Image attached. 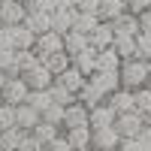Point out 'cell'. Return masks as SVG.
<instances>
[{"instance_id":"obj_11","label":"cell","mask_w":151,"mask_h":151,"mask_svg":"<svg viewBox=\"0 0 151 151\" xmlns=\"http://www.w3.org/2000/svg\"><path fill=\"white\" fill-rule=\"evenodd\" d=\"M109 24H112V33L115 36H136L139 33V21H136L133 12H121V15L112 18Z\"/></svg>"},{"instance_id":"obj_42","label":"cell","mask_w":151,"mask_h":151,"mask_svg":"<svg viewBox=\"0 0 151 151\" xmlns=\"http://www.w3.org/2000/svg\"><path fill=\"white\" fill-rule=\"evenodd\" d=\"M40 148H45V145H40L33 139L30 133H24V139H21V145H18V151H40Z\"/></svg>"},{"instance_id":"obj_22","label":"cell","mask_w":151,"mask_h":151,"mask_svg":"<svg viewBox=\"0 0 151 151\" xmlns=\"http://www.w3.org/2000/svg\"><path fill=\"white\" fill-rule=\"evenodd\" d=\"M64 136H67L70 148H91V127H88V124H82V127H70Z\"/></svg>"},{"instance_id":"obj_15","label":"cell","mask_w":151,"mask_h":151,"mask_svg":"<svg viewBox=\"0 0 151 151\" xmlns=\"http://www.w3.org/2000/svg\"><path fill=\"white\" fill-rule=\"evenodd\" d=\"M121 136L115 127H100V130H91V148H118Z\"/></svg>"},{"instance_id":"obj_2","label":"cell","mask_w":151,"mask_h":151,"mask_svg":"<svg viewBox=\"0 0 151 151\" xmlns=\"http://www.w3.org/2000/svg\"><path fill=\"white\" fill-rule=\"evenodd\" d=\"M112 127L118 130V136L121 139H136V136L142 133V115L139 112H121V115H115V124Z\"/></svg>"},{"instance_id":"obj_35","label":"cell","mask_w":151,"mask_h":151,"mask_svg":"<svg viewBox=\"0 0 151 151\" xmlns=\"http://www.w3.org/2000/svg\"><path fill=\"white\" fill-rule=\"evenodd\" d=\"M133 58H139V60H148L151 58V36L136 33V55Z\"/></svg>"},{"instance_id":"obj_20","label":"cell","mask_w":151,"mask_h":151,"mask_svg":"<svg viewBox=\"0 0 151 151\" xmlns=\"http://www.w3.org/2000/svg\"><path fill=\"white\" fill-rule=\"evenodd\" d=\"M121 12H127V3H124V0H100L97 18L100 21H112V18H118Z\"/></svg>"},{"instance_id":"obj_52","label":"cell","mask_w":151,"mask_h":151,"mask_svg":"<svg viewBox=\"0 0 151 151\" xmlns=\"http://www.w3.org/2000/svg\"><path fill=\"white\" fill-rule=\"evenodd\" d=\"M73 151H91V148H73Z\"/></svg>"},{"instance_id":"obj_17","label":"cell","mask_w":151,"mask_h":151,"mask_svg":"<svg viewBox=\"0 0 151 151\" xmlns=\"http://www.w3.org/2000/svg\"><path fill=\"white\" fill-rule=\"evenodd\" d=\"M36 124H40V112L36 109H30L27 103H21V106H15V127L18 130H24V133H30Z\"/></svg>"},{"instance_id":"obj_30","label":"cell","mask_w":151,"mask_h":151,"mask_svg":"<svg viewBox=\"0 0 151 151\" xmlns=\"http://www.w3.org/2000/svg\"><path fill=\"white\" fill-rule=\"evenodd\" d=\"M48 97H52V103H58V106H70V103H76V94L73 91H67V88H60L58 82H52V88H48Z\"/></svg>"},{"instance_id":"obj_23","label":"cell","mask_w":151,"mask_h":151,"mask_svg":"<svg viewBox=\"0 0 151 151\" xmlns=\"http://www.w3.org/2000/svg\"><path fill=\"white\" fill-rule=\"evenodd\" d=\"M9 33H12V48H15V52H21V48H33V42H36V36L24 27V24L9 27Z\"/></svg>"},{"instance_id":"obj_1","label":"cell","mask_w":151,"mask_h":151,"mask_svg":"<svg viewBox=\"0 0 151 151\" xmlns=\"http://www.w3.org/2000/svg\"><path fill=\"white\" fill-rule=\"evenodd\" d=\"M148 73H151L148 60L127 58V60H121V67H118V82H121V88H127V91H136V88L145 85Z\"/></svg>"},{"instance_id":"obj_48","label":"cell","mask_w":151,"mask_h":151,"mask_svg":"<svg viewBox=\"0 0 151 151\" xmlns=\"http://www.w3.org/2000/svg\"><path fill=\"white\" fill-rule=\"evenodd\" d=\"M52 3H55V9H58V6H73V0H52Z\"/></svg>"},{"instance_id":"obj_33","label":"cell","mask_w":151,"mask_h":151,"mask_svg":"<svg viewBox=\"0 0 151 151\" xmlns=\"http://www.w3.org/2000/svg\"><path fill=\"white\" fill-rule=\"evenodd\" d=\"M148 109H151V91L142 85V88H136V91H133V112H139V115H142V112H148Z\"/></svg>"},{"instance_id":"obj_47","label":"cell","mask_w":151,"mask_h":151,"mask_svg":"<svg viewBox=\"0 0 151 151\" xmlns=\"http://www.w3.org/2000/svg\"><path fill=\"white\" fill-rule=\"evenodd\" d=\"M142 124H145V127H151V109H148V112H142Z\"/></svg>"},{"instance_id":"obj_26","label":"cell","mask_w":151,"mask_h":151,"mask_svg":"<svg viewBox=\"0 0 151 151\" xmlns=\"http://www.w3.org/2000/svg\"><path fill=\"white\" fill-rule=\"evenodd\" d=\"M21 139H24V130H18V127L0 130V148H3V151H18Z\"/></svg>"},{"instance_id":"obj_24","label":"cell","mask_w":151,"mask_h":151,"mask_svg":"<svg viewBox=\"0 0 151 151\" xmlns=\"http://www.w3.org/2000/svg\"><path fill=\"white\" fill-rule=\"evenodd\" d=\"M88 48V36L85 33H79V30H67L64 33V52L73 58V55H79V52H85Z\"/></svg>"},{"instance_id":"obj_31","label":"cell","mask_w":151,"mask_h":151,"mask_svg":"<svg viewBox=\"0 0 151 151\" xmlns=\"http://www.w3.org/2000/svg\"><path fill=\"white\" fill-rule=\"evenodd\" d=\"M100 24V18L97 15H88V12H79V15H76V21H73V30H79V33H91L94 27Z\"/></svg>"},{"instance_id":"obj_51","label":"cell","mask_w":151,"mask_h":151,"mask_svg":"<svg viewBox=\"0 0 151 151\" xmlns=\"http://www.w3.org/2000/svg\"><path fill=\"white\" fill-rule=\"evenodd\" d=\"M91 151H115V148H91Z\"/></svg>"},{"instance_id":"obj_21","label":"cell","mask_w":151,"mask_h":151,"mask_svg":"<svg viewBox=\"0 0 151 151\" xmlns=\"http://www.w3.org/2000/svg\"><path fill=\"white\" fill-rule=\"evenodd\" d=\"M76 100H79V103H82L85 109H94V106H100V103H103V94H100L97 88H94L91 82L85 79V85L79 88V91H76Z\"/></svg>"},{"instance_id":"obj_5","label":"cell","mask_w":151,"mask_h":151,"mask_svg":"<svg viewBox=\"0 0 151 151\" xmlns=\"http://www.w3.org/2000/svg\"><path fill=\"white\" fill-rule=\"evenodd\" d=\"M21 79H24V85H27L30 91H48V88H52V82H55V76L48 73L42 64H36V67H30V70H24Z\"/></svg>"},{"instance_id":"obj_57","label":"cell","mask_w":151,"mask_h":151,"mask_svg":"<svg viewBox=\"0 0 151 151\" xmlns=\"http://www.w3.org/2000/svg\"><path fill=\"white\" fill-rule=\"evenodd\" d=\"M0 151H3V148H0Z\"/></svg>"},{"instance_id":"obj_49","label":"cell","mask_w":151,"mask_h":151,"mask_svg":"<svg viewBox=\"0 0 151 151\" xmlns=\"http://www.w3.org/2000/svg\"><path fill=\"white\" fill-rule=\"evenodd\" d=\"M3 82H6V73H3V70H0V88H3Z\"/></svg>"},{"instance_id":"obj_40","label":"cell","mask_w":151,"mask_h":151,"mask_svg":"<svg viewBox=\"0 0 151 151\" xmlns=\"http://www.w3.org/2000/svg\"><path fill=\"white\" fill-rule=\"evenodd\" d=\"M45 148H48V151H73V148H70V142H67V136H60V133H58V136H55V139L48 142Z\"/></svg>"},{"instance_id":"obj_7","label":"cell","mask_w":151,"mask_h":151,"mask_svg":"<svg viewBox=\"0 0 151 151\" xmlns=\"http://www.w3.org/2000/svg\"><path fill=\"white\" fill-rule=\"evenodd\" d=\"M103 103L115 112V115H121V112H133V91H127V88H115L112 94L103 97Z\"/></svg>"},{"instance_id":"obj_38","label":"cell","mask_w":151,"mask_h":151,"mask_svg":"<svg viewBox=\"0 0 151 151\" xmlns=\"http://www.w3.org/2000/svg\"><path fill=\"white\" fill-rule=\"evenodd\" d=\"M73 6H76V12H88V15H97L100 0H73Z\"/></svg>"},{"instance_id":"obj_25","label":"cell","mask_w":151,"mask_h":151,"mask_svg":"<svg viewBox=\"0 0 151 151\" xmlns=\"http://www.w3.org/2000/svg\"><path fill=\"white\" fill-rule=\"evenodd\" d=\"M40 64H42L48 73H52V76H60V73L70 67V55H67V52H52L48 58H42Z\"/></svg>"},{"instance_id":"obj_18","label":"cell","mask_w":151,"mask_h":151,"mask_svg":"<svg viewBox=\"0 0 151 151\" xmlns=\"http://www.w3.org/2000/svg\"><path fill=\"white\" fill-rule=\"evenodd\" d=\"M121 67V58L115 55V48H100V52H97V70L94 73H115Z\"/></svg>"},{"instance_id":"obj_54","label":"cell","mask_w":151,"mask_h":151,"mask_svg":"<svg viewBox=\"0 0 151 151\" xmlns=\"http://www.w3.org/2000/svg\"><path fill=\"white\" fill-rule=\"evenodd\" d=\"M40 151H48V148H40Z\"/></svg>"},{"instance_id":"obj_32","label":"cell","mask_w":151,"mask_h":151,"mask_svg":"<svg viewBox=\"0 0 151 151\" xmlns=\"http://www.w3.org/2000/svg\"><path fill=\"white\" fill-rule=\"evenodd\" d=\"M24 103H27L30 109H36V112L42 115V109H48V106H52V97H48V91H30Z\"/></svg>"},{"instance_id":"obj_27","label":"cell","mask_w":151,"mask_h":151,"mask_svg":"<svg viewBox=\"0 0 151 151\" xmlns=\"http://www.w3.org/2000/svg\"><path fill=\"white\" fill-rule=\"evenodd\" d=\"M58 133H60V127H55V124H45L42 118H40V124H36V127L30 130V136H33V139L40 142V145H48Z\"/></svg>"},{"instance_id":"obj_56","label":"cell","mask_w":151,"mask_h":151,"mask_svg":"<svg viewBox=\"0 0 151 151\" xmlns=\"http://www.w3.org/2000/svg\"><path fill=\"white\" fill-rule=\"evenodd\" d=\"M0 27H3V24H0Z\"/></svg>"},{"instance_id":"obj_37","label":"cell","mask_w":151,"mask_h":151,"mask_svg":"<svg viewBox=\"0 0 151 151\" xmlns=\"http://www.w3.org/2000/svg\"><path fill=\"white\" fill-rule=\"evenodd\" d=\"M21 3H24V9H27V12H36V9L52 12V9H55V3H52V0H21Z\"/></svg>"},{"instance_id":"obj_29","label":"cell","mask_w":151,"mask_h":151,"mask_svg":"<svg viewBox=\"0 0 151 151\" xmlns=\"http://www.w3.org/2000/svg\"><path fill=\"white\" fill-rule=\"evenodd\" d=\"M36 64H40V58L33 55V48H21V52H15V58H12V67H15L18 73L30 70V67H36Z\"/></svg>"},{"instance_id":"obj_3","label":"cell","mask_w":151,"mask_h":151,"mask_svg":"<svg viewBox=\"0 0 151 151\" xmlns=\"http://www.w3.org/2000/svg\"><path fill=\"white\" fill-rule=\"evenodd\" d=\"M27 94H30V88L24 85L21 76H15V79H6L3 88H0V100H3L6 106H21L24 100H27Z\"/></svg>"},{"instance_id":"obj_19","label":"cell","mask_w":151,"mask_h":151,"mask_svg":"<svg viewBox=\"0 0 151 151\" xmlns=\"http://www.w3.org/2000/svg\"><path fill=\"white\" fill-rule=\"evenodd\" d=\"M55 82H58L60 88H67V91H73V94H76V91H79V88L85 85V76H82L79 70H76V67L70 64V67H67L64 73H60V76H55Z\"/></svg>"},{"instance_id":"obj_8","label":"cell","mask_w":151,"mask_h":151,"mask_svg":"<svg viewBox=\"0 0 151 151\" xmlns=\"http://www.w3.org/2000/svg\"><path fill=\"white\" fill-rule=\"evenodd\" d=\"M76 15H79V12H76V6H58V9H52V30L64 36L67 30H73Z\"/></svg>"},{"instance_id":"obj_58","label":"cell","mask_w":151,"mask_h":151,"mask_svg":"<svg viewBox=\"0 0 151 151\" xmlns=\"http://www.w3.org/2000/svg\"><path fill=\"white\" fill-rule=\"evenodd\" d=\"M148 9H151V6H148Z\"/></svg>"},{"instance_id":"obj_10","label":"cell","mask_w":151,"mask_h":151,"mask_svg":"<svg viewBox=\"0 0 151 151\" xmlns=\"http://www.w3.org/2000/svg\"><path fill=\"white\" fill-rule=\"evenodd\" d=\"M115 124V112H112L106 103H100L94 109H88V127L91 130H100V127H112Z\"/></svg>"},{"instance_id":"obj_14","label":"cell","mask_w":151,"mask_h":151,"mask_svg":"<svg viewBox=\"0 0 151 151\" xmlns=\"http://www.w3.org/2000/svg\"><path fill=\"white\" fill-rule=\"evenodd\" d=\"M82 124H88V109L76 100V103H70L64 109V121H60V127L70 130V127H82Z\"/></svg>"},{"instance_id":"obj_28","label":"cell","mask_w":151,"mask_h":151,"mask_svg":"<svg viewBox=\"0 0 151 151\" xmlns=\"http://www.w3.org/2000/svg\"><path fill=\"white\" fill-rule=\"evenodd\" d=\"M112 48H115V55L121 60H127V58L136 55V36H115V40H112Z\"/></svg>"},{"instance_id":"obj_12","label":"cell","mask_w":151,"mask_h":151,"mask_svg":"<svg viewBox=\"0 0 151 151\" xmlns=\"http://www.w3.org/2000/svg\"><path fill=\"white\" fill-rule=\"evenodd\" d=\"M112 40H115V33H112V24H109V21H100L97 27L88 33V45L97 48V52H100V48H109Z\"/></svg>"},{"instance_id":"obj_34","label":"cell","mask_w":151,"mask_h":151,"mask_svg":"<svg viewBox=\"0 0 151 151\" xmlns=\"http://www.w3.org/2000/svg\"><path fill=\"white\" fill-rule=\"evenodd\" d=\"M45 124H55V127H60V121H64V106H58V103H52L48 109H42V115H40Z\"/></svg>"},{"instance_id":"obj_13","label":"cell","mask_w":151,"mask_h":151,"mask_svg":"<svg viewBox=\"0 0 151 151\" xmlns=\"http://www.w3.org/2000/svg\"><path fill=\"white\" fill-rule=\"evenodd\" d=\"M70 64H73V67H76V70H79L85 79H88V76L97 70V48L88 45L85 52H79V55H73V58H70Z\"/></svg>"},{"instance_id":"obj_50","label":"cell","mask_w":151,"mask_h":151,"mask_svg":"<svg viewBox=\"0 0 151 151\" xmlns=\"http://www.w3.org/2000/svg\"><path fill=\"white\" fill-rule=\"evenodd\" d=\"M145 88H148V91H151V73H148V79H145Z\"/></svg>"},{"instance_id":"obj_41","label":"cell","mask_w":151,"mask_h":151,"mask_svg":"<svg viewBox=\"0 0 151 151\" xmlns=\"http://www.w3.org/2000/svg\"><path fill=\"white\" fill-rule=\"evenodd\" d=\"M127 3V12H133V15H139V12H145L151 6V0H124Z\"/></svg>"},{"instance_id":"obj_45","label":"cell","mask_w":151,"mask_h":151,"mask_svg":"<svg viewBox=\"0 0 151 151\" xmlns=\"http://www.w3.org/2000/svg\"><path fill=\"white\" fill-rule=\"evenodd\" d=\"M139 139V145H142V151H151V127H142V133L136 136Z\"/></svg>"},{"instance_id":"obj_46","label":"cell","mask_w":151,"mask_h":151,"mask_svg":"<svg viewBox=\"0 0 151 151\" xmlns=\"http://www.w3.org/2000/svg\"><path fill=\"white\" fill-rule=\"evenodd\" d=\"M0 48H12V33H9V27H0Z\"/></svg>"},{"instance_id":"obj_43","label":"cell","mask_w":151,"mask_h":151,"mask_svg":"<svg viewBox=\"0 0 151 151\" xmlns=\"http://www.w3.org/2000/svg\"><path fill=\"white\" fill-rule=\"evenodd\" d=\"M12 58H15V48H0V70H9Z\"/></svg>"},{"instance_id":"obj_36","label":"cell","mask_w":151,"mask_h":151,"mask_svg":"<svg viewBox=\"0 0 151 151\" xmlns=\"http://www.w3.org/2000/svg\"><path fill=\"white\" fill-rule=\"evenodd\" d=\"M6 127H15V106L0 103V130H6Z\"/></svg>"},{"instance_id":"obj_9","label":"cell","mask_w":151,"mask_h":151,"mask_svg":"<svg viewBox=\"0 0 151 151\" xmlns=\"http://www.w3.org/2000/svg\"><path fill=\"white\" fill-rule=\"evenodd\" d=\"M21 24H24V27H27L33 36H40V33H45V30H52V12H42V9L27 12Z\"/></svg>"},{"instance_id":"obj_4","label":"cell","mask_w":151,"mask_h":151,"mask_svg":"<svg viewBox=\"0 0 151 151\" xmlns=\"http://www.w3.org/2000/svg\"><path fill=\"white\" fill-rule=\"evenodd\" d=\"M52 52H64V36L55 33V30H45V33L36 36V42H33V55L42 60V58H48Z\"/></svg>"},{"instance_id":"obj_16","label":"cell","mask_w":151,"mask_h":151,"mask_svg":"<svg viewBox=\"0 0 151 151\" xmlns=\"http://www.w3.org/2000/svg\"><path fill=\"white\" fill-rule=\"evenodd\" d=\"M88 82H91L103 97L112 94L115 88H121V82H118V70H115V73H91V76H88Z\"/></svg>"},{"instance_id":"obj_55","label":"cell","mask_w":151,"mask_h":151,"mask_svg":"<svg viewBox=\"0 0 151 151\" xmlns=\"http://www.w3.org/2000/svg\"><path fill=\"white\" fill-rule=\"evenodd\" d=\"M0 103H3V100H0Z\"/></svg>"},{"instance_id":"obj_44","label":"cell","mask_w":151,"mask_h":151,"mask_svg":"<svg viewBox=\"0 0 151 151\" xmlns=\"http://www.w3.org/2000/svg\"><path fill=\"white\" fill-rule=\"evenodd\" d=\"M115 151H142V145H139V139H121Z\"/></svg>"},{"instance_id":"obj_39","label":"cell","mask_w":151,"mask_h":151,"mask_svg":"<svg viewBox=\"0 0 151 151\" xmlns=\"http://www.w3.org/2000/svg\"><path fill=\"white\" fill-rule=\"evenodd\" d=\"M136 21H139V33H145V36H151V9H145V12H139V15H136Z\"/></svg>"},{"instance_id":"obj_6","label":"cell","mask_w":151,"mask_h":151,"mask_svg":"<svg viewBox=\"0 0 151 151\" xmlns=\"http://www.w3.org/2000/svg\"><path fill=\"white\" fill-rule=\"evenodd\" d=\"M24 15H27V9H24L21 0H0V24H3V27L21 24Z\"/></svg>"},{"instance_id":"obj_53","label":"cell","mask_w":151,"mask_h":151,"mask_svg":"<svg viewBox=\"0 0 151 151\" xmlns=\"http://www.w3.org/2000/svg\"><path fill=\"white\" fill-rule=\"evenodd\" d=\"M148 67H151V58H148Z\"/></svg>"}]
</instances>
